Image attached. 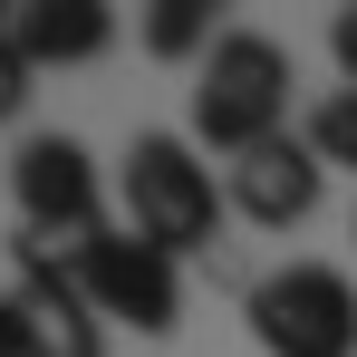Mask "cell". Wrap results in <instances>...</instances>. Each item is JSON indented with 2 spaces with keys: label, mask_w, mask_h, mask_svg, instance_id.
Masks as SVG:
<instances>
[{
  "label": "cell",
  "mask_w": 357,
  "mask_h": 357,
  "mask_svg": "<svg viewBox=\"0 0 357 357\" xmlns=\"http://www.w3.org/2000/svg\"><path fill=\"white\" fill-rule=\"evenodd\" d=\"M68 261H77L87 299L107 309V328L165 338V328L183 319V280H174V261H165L155 241H135V232H97V241H77Z\"/></svg>",
  "instance_id": "obj_6"
},
{
  "label": "cell",
  "mask_w": 357,
  "mask_h": 357,
  "mask_svg": "<svg viewBox=\"0 0 357 357\" xmlns=\"http://www.w3.org/2000/svg\"><path fill=\"white\" fill-rule=\"evenodd\" d=\"M0 357H29V328H20V309H10V290H0Z\"/></svg>",
  "instance_id": "obj_13"
},
{
  "label": "cell",
  "mask_w": 357,
  "mask_h": 357,
  "mask_svg": "<svg viewBox=\"0 0 357 357\" xmlns=\"http://www.w3.org/2000/svg\"><path fill=\"white\" fill-rule=\"evenodd\" d=\"M271 135H290V49L261 29H222V49L193 68V145L251 155Z\"/></svg>",
  "instance_id": "obj_1"
},
{
  "label": "cell",
  "mask_w": 357,
  "mask_h": 357,
  "mask_svg": "<svg viewBox=\"0 0 357 357\" xmlns=\"http://www.w3.org/2000/svg\"><path fill=\"white\" fill-rule=\"evenodd\" d=\"M251 338L271 357H357V280L328 261H290L251 280Z\"/></svg>",
  "instance_id": "obj_3"
},
{
  "label": "cell",
  "mask_w": 357,
  "mask_h": 357,
  "mask_svg": "<svg viewBox=\"0 0 357 357\" xmlns=\"http://www.w3.org/2000/svg\"><path fill=\"white\" fill-rule=\"evenodd\" d=\"M10 193H20V232L59 241V251L107 232V183H97V155L77 135H29L10 155Z\"/></svg>",
  "instance_id": "obj_4"
},
{
  "label": "cell",
  "mask_w": 357,
  "mask_h": 357,
  "mask_svg": "<svg viewBox=\"0 0 357 357\" xmlns=\"http://www.w3.org/2000/svg\"><path fill=\"white\" fill-rule=\"evenodd\" d=\"M10 309L29 328V357H107V309L87 299L77 261L59 241L20 232V280H10Z\"/></svg>",
  "instance_id": "obj_5"
},
{
  "label": "cell",
  "mask_w": 357,
  "mask_h": 357,
  "mask_svg": "<svg viewBox=\"0 0 357 357\" xmlns=\"http://www.w3.org/2000/svg\"><path fill=\"white\" fill-rule=\"evenodd\" d=\"M29 77H39V68H29L20 49H10V10H0V126L20 116V107H29Z\"/></svg>",
  "instance_id": "obj_11"
},
{
  "label": "cell",
  "mask_w": 357,
  "mask_h": 357,
  "mask_svg": "<svg viewBox=\"0 0 357 357\" xmlns=\"http://www.w3.org/2000/svg\"><path fill=\"white\" fill-rule=\"evenodd\" d=\"M309 145H319V165H357V87L319 97V116H309Z\"/></svg>",
  "instance_id": "obj_10"
},
{
  "label": "cell",
  "mask_w": 357,
  "mask_h": 357,
  "mask_svg": "<svg viewBox=\"0 0 357 357\" xmlns=\"http://www.w3.org/2000/svg\"><path fill=\"white\" fill-rule=\"evenodd\" d=\"M126 232L155 241L165 261H183V251H213V232H222V213H232V193L213 183V165L183 145V135H135L126 145Z\"/></svg>",
  "instance_id": "obj_2"
},
{
  "label": "cell",
  "mask_w": 357,
  "mask_h": 357,
  "mask_svg": "<svg viewBox=\"0 0 357 357\" xmlns=\"http://www.w3.org/2000/svg\"><path fill=\"white\" fill-rule=\"evenodd\" d=\"M145 49L155 59H213L222 39H213V10L203 0H155L145 10Z\"/></svg>",
  "instance_id": "obj_9"
},
{
  "label": "cell",
  "mask_w": 357,
  "mask_h": 357,
  "mask_svg": "<svg viewBox=\"0 0 357 357\" xmlns=\"http://www.w3.org/2000/svg\"><path fill=\"white\" fill-rule=\"evenodd\" d=\"M319 183H328V165H319V145L309 135H271V145H251V155H232V213L241 222H261V232H290V222H309L319 213Z\"/></svg>",
  "instance_id": "obj_7"
},
{
  "label": "cell",
  "mask_w": 357,
  "mask_h": 357,
  "mask_svg": "<svg viewBox=\"0 0 357 357\" xmlns=\"http://www.w3.org/2000/svg\"><path fill=\"white\" fill-rule=\"evenodd\" d=\"M328 49H338V68H348V87H357V0L338 10V29H328Z\"/></svg>",
  "instance_id": "obj_12"
},
{
  "label": "cell",
  "mask_w": 357,
  "mask_h": 357,
  "mask_svg": "<svg viewBox=\"0 0 357 357\" xmlns=\"http://www.w3.org/2000/svg\"><path fill=\"white\" fill-rule=\"evenodd\" d=\"M107 39H116V10L107 0H10V49L29 68L107 59Z\"/></svg>",
  "instance_id": "obj_8"
}]
</instances>
